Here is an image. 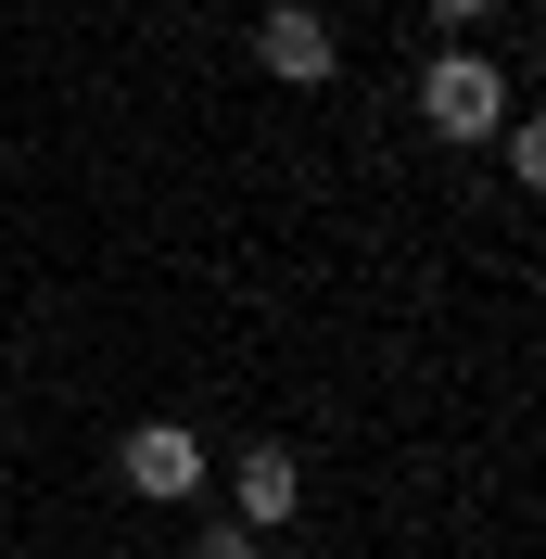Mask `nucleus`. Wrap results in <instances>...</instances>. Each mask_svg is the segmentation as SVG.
<instances>
[{"mask_svg":"<svg viewBox=\"0 0 546 559\" xmlns=\"http://www.w3.org/2000/svg\"><path fill=\"white\" fill-rule=\"evenodd\" d=\"M496 153H509V178H521V191L546 178V128H534V115H509V128H496Z\"/></svg>","mask_w":546,"mask_h":559,"instance_id":"nucleus-5","label":"nucleus"},{"mask_svg":"<svg viewBox=\"0 0 546 559\" xmlns=\"http://www.w3.org/2000/svg\"><path fill=\"white\" fill-rule=\"evenodd\" d=\"M115 471H128V496H153V509H191V496H204V432H191V419H140L128 445H115Z\"/></svg>","mask_w":546,"mask_h":559,"instance_id":"nucleus-2","label":"nucleus"},{"mask_svg":"<svg viewBox=\"0 0 546 559\" xmlns=\"http://www.w3.org/2000/svg\"><path fill=\"white\" fill-rule=\"evenodd\" d=\"M191 559H268V534H241V522H204V534H191Z\"/></svg>","mask_w":546,"mask_h":559,"instance_id":"nucleus-6","label":"nucleus"},{"mask_svg":"<svg viewBox=\"0 0 546 559\" xmlns=\"http://www.w3.org/2000/svg\"><path fill=\"white\" fill-rule=\"evenodd\" d=\"M419 115H432V140H496L509 128V76L483 64L471 38H444L432 64H419Z\"/></svg>","mask_w":546,"mask_h":559,"instance_id":"nucleus-1","label":"nucleus"},{"mask_svg":"<svg viewBox=\"0 0 546 559\" xmlns=\"http://www.w3.org/2000/svg\"><path fill=\"white\" fill-rule=\"evenodd\" d=\"M483 13H496V0H432V26H444V38H471Z\"/></svg>","mask_w":546,"mask_h":559,"instance_id":"nucleus-7","label":"nucleus"},{"mask_svg":"<svg viewBox=\"0 0 546 559\" xmlns=\"http://www.w3.org/2000/svg\"><path fill=\"white\" fill-rule=\"evenodd\" d=\"M254 64H268L280 90H318V76L343 64V38H331V13H318V0H268V26H254Z\"/></svg>","mask_w":546,"mask_h":559,"instance_id":"nucleus-3","label":"nucleus"},{"mask_svg":"<svg viewBox=\"0 0 546 559\" xmlns=\"http://www.w3.org/2000/svg\"><path fill=\"white\" fill-rule=\"evenodd\" d=\"M293 509H306V457H293V445H241L229 457V522L241 534H280Z\"/></svg>","mask_w":546,"mask_h":559,"instance_id":"nucleus-4","label":"nucleus"}]
</instances>
